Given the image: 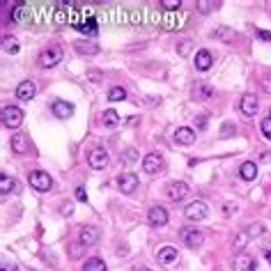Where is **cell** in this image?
Returning a JSON list of instances; mask_svg holds the SVG:
<instances>
[{
  "label": "cell",
  "mask_w": 271,
  "mask_h": 271,
  "mask_svg": "<svg viewBox=\"0 0 271 271\" xmlns=\"http://www.w3.org/2000/svg\"><path fill=\"white\" fill-rule=\"evenodd\" d=\"M269 117H271V111H269Z\"/></svg>",
  "instance_id": "bcb514c9"
},
{
  "label": "cell",
  "mask_w": 271,
  "mask_h": 271,
  "mask_svg": "<svg viewBox=\"0 0 271 271\" xmlns=\"http://www.w3.org/2000/svg\"><path fill=\"white\" fill-rule=\"evenodd\" d=\"M189 49H191V44H189V41H184V44L179 46V53H186V51H189Z\"/></svg>",
  "instance_id": "ab89813d"
},
{
  "label": "cell",
  "mask_w": 271,
  "mask_h": 271,
  "mask_svg": "<svg viewBox=\"0 0 271 271\" xmlns=\"http://www.w3.org/2000/svg\"><path fill=\"white\" fill-rule=\"evenodd\" d=\"M37 87L32 80H23V83H19V87H16V97H19L21 101H30L32 97H35Z\"/></svg>",
  "instance_id": "7c38bea8"
},
{
  "label": "cell",
  "mask_w": 271,
  "mask_h": 271,
  "mask_svg": "<svg viewBox=\"0 0 271 271\" xmlns=\"http://www.w3.org/2000/svg\"><path fill=\"white\" fill-rule=\"evenodd\" d=\"M175 143H179V145H191V143H196V131L189 129V126H179V129L175 131Z\"/></svg>",
  "instance_id": "4fadbf2b"
},
{
  "label": "cell",
  "mask_w": 271,
  "mask_h": 271,
  "mask_svg": "<svg viewBox=\"0 0 271 271\" xmlns=\"http://www.w3.org/2000/svg\"><path fill=\"white\" fill-rule=\"evenodd\" d=\"M230 131H232V133H235V126H230V124H225V126H223V138H228V136H230Z\"/></svg>",
  "instance_id": "74e56055"
},
{
  "label": "cell",
  "mask_w": 271,
  "mask_h": 271,
  "mask_svg": "<svg viewBox=\"0 0 271 271\" xmlns=\"http://www.w3.org/2000/svg\"><path fill=\"white\" fill-rule=\"evenodd\" d=\"M214 7H216V3H209V0H202V3H200V12H202V14H207V12H211V10H214Z\"/></svg>",
  "instance_id": "e575fe53"
},
{
  "label": "cell",
  "mask_w": 271,
  "mask_h": 271,
  "mask_svg": "<svg viewBox=\"0 0 271 271\" xmlns=\"http://www.w3.org/2000/svg\"><path fill=\"white\" fill-rule=\"evenodd\" d=\"M83 271H106V264L99 257H90V260L83 264Z\"/></svg>",
  "instance_id": "603a6c76"
},
{
  "label": "cell",
  "mask_w": 271,
  "mask_h": 271,
  "mask_svg": "<svg viewBox=\"0 0 271 271\" xmlns=\"http://www.w3.org/2000/svg\"><path fill=\"white\" fill-rule=\"evenodd\" d=\"M246 232H248V237H257V235H262V232H264V225H262V223H253Z\"/></svg>",
  "instance_id": "d6a6232c"
},
{
  "label": "cell",
  "mask_w": 271,
  "mask_h": 271,
  "mask_svg": "<svg viewBox=\"0 0 271 271\" xmlns=\"http://www.w3.org/2000/svg\"><path fill=\"white\" fill-rule=\"evenodd\" d=\"M211 37H216V39H223V41H230L232 39V30H230V28H218V30L211 32Z\"/></svg>",
  "instance_id": "83f0119b"
},
{
  "label": "cell",
  "mask_w": 271,
  "mask_h": 271,
  "mask_svg": "<svg viewBox=\"0 0 271 271\" xmlns=\"http://www.w3.org/2000/svg\"><path fill=\"white\" fill-rule=\"evenodd\" d=\"M21 122H23V111L19 106H5L3 108V124L7 129H19Z\"/></svg>",
  "instance_id": "7a4b0ae2"
},
{
  "label": "cell",
  "mask_w": 271,
  "mask_h": 271,
  "mask_svg": "<svg viewBox=\"0 0 271 271\" xmlns=\"http://www.w3.org/2000/svg\"><path fill=\"white\" fill-rule=\"evenodd\" d=\"M211 95H214L211 85H205V83H196V85H193V99L205 101V99H209Z\"/></svg>",
  "instance_id": "44dd1931"
},
{
  "label": "cell",
  "mask_w": 271,
  "mask_h": 271,
  "mask_svg": "<svg viewBox=\"0 0 271 271\" xmlns=\"http://www.w3.org/2000/svg\"><path fill=\"white\" fill-rule=\"evenodd\" d=\"M12 152H16V154H25L28 152V138H25V133H14L12 136Z\"/></svg>",
  "instance_id": "e0dca14e"
},
{
  "label": "cell",
  "mask_w": 271,
  "mask_h": 271,
  "mask_svg": "<svg viewBox=\"0 0 271 271\" xmlns=\"http://www.w3.org/2000/svg\"><path fill=\"white\" fill-rule=\"evenodd\" d=\"M156 257H159L161 264H172V262H177V248H172V246L161 248Z\"/></svg>",
  "instance_id": "d6986e66"
},
{
  "label": "cell",
  "mask_w": 271,
  "mask_h": 271,
  "mask_svg": "<svg viewBox=\"0 0 271 271\" xmlns=\"http://www.w3.org/2000/svg\"><path fill=\"white\" fill-rule=\"evenodd\" d=\"M147 221L154 228H163L168 223V211L163 209V207H152L150 214H147Z\"/></svg>",
  "instance_id": "ba28073f"
},
{
  "label": "cell",
  "mask_w": 271,
  "mask_h": 271,
  "mask_svg": "<svg viewBox=\"0 0 271 271\" xmlns=\"http://www.w3.org/2000/svg\"><path fill=\"white\" fill-rule=\"evenodd\" d=\"M235 269L237 271H255V260L251 255H239L235 260Z\"/></svg>",
  "instance_id": "ffe728a7"
},
{
  "label": "cell",
  "mask_w": 271,
  "mask_h": 271,
  "mask_svg": "<svg viewBox=\"0 0 271 271\" xmlns=\"http://www.w3.org/2000/svg\"><path fill=\"white\" fill-rule=\"evenodd\" d=\"M184 214H186L189 221H202V218L207 216V205L202 200H193L191 205H186Z\"/></svg>",
  "instance_id": "5b68a950"
},
{
  "label": "cell",
  "mask_w": 271,
  "mask_h": 271,
  "mask_svg": "<svg viewBox=\"0 0 271 271\" xmlns=\"http://www.w3.org/2000/svg\"><path fill=\"white\" fill-rule=\"evenodd\" d=\"M87 163H90L92 170H104V168L108 166V154H106V150H101V147L92 150L90 156H87Z\"/></svg>",
  "instance_id": "8992f818"
},
{
  "label": "cell",
  "mask_w": 271,
  "mask_h": 271,
  "mask_svg": "<svg viewBox=\"0 0 271 271\" xmlns=\"http://www.w3.org/2000/svg\"><path fill=\"white\" fill-rule=\"evenodd\" d=\"M182 241H184L189 248H198V246H202L205 237H202L200 230H196V228L189 225V228H184V230H182Z\"/></svg>",
  "instance_id": "277c9868"
},
{
  "label": "cell",
  "mask_w": 271,
  "mask_h": 271,
  "mask_svg": "<svg viewBox=\"0 0 271 271\" xmlns=\"http://www.w3.org/2000/svg\"><path fill=\"white\" fill-rule=\"evenodd\" d=\"M239 111L244 113V115L253 117L257 113V97L255 95H244L239 101Z\"/></svg>",
  "instance_id": "30bf717a"
},
{
  "label": "cell",
  "mask_w": 271,
  "mask_h": 271,
  "mask_svg": "<svg viewBox=\"0 0 271 271\" xmlns=\"http://www.w3.org/2000/svg\"><path fill=\"white\" fill-rule=\"evenodd\" d=\"M117 184H120L122 193H133L136 189H138V177H136L133 172H122V175L117 177Z\"/></svg>",
  "instance_id": "52a82bcc"
},
{
  "label": "cell",
  "mask_w": 271,
  "mask_h": 271,
  "mask_svg": "<svg viewBox=\"0 0 271 271\" xmlns=\"http://www.w3.org/2000/svg\"><path fill=\"white\" fill-rule=\"evenodd\" d=\"M232 211H235V205H232V202H225V214H232Z\"/></svg>",
  "instance_id": "b9f144b4"
},
{
  "label": "cell",
  "mask_w": 271,
  "mask_h": 271,
  "mask_svg": "<svg viewBox=\"0 0 271 271\" xmlns=\"http://www.w3.org/2000/svg\"><path fill=\"white\" fill-rule=\"evenodd\" d=\"M78 239H80V244H83V246H92V244H97V241H99V230H97L95 225L80 228Z\"/></svg>",
  "instance_id": "8fae6325"
},
{
  "label": "cell",
  "mask_w": 271,
  "mask_h": 271,
  "mask_svg": "<svg viewBox=\"0 0 271 271\" xmlns=\"http://www.w3.org/2000/svg\"><path fill=\"white\" fill-rule=\"evenodd\" d=\"M239 175L241 179H246V182H253L257 177V166L253 163V161H246V163H241L239 168Z\"/></svg>",
  "instance_id": "ac0fdd59"
},
{
  "label": "cell",
  "mask_w": 271,
  "mask_h": 271,
  "mask_svg": "<svg viewBox=\"0 0 271 271\" xmlns=\"http://www.w3.org/2000/svg\"><path fill=\"white\" fill-rule=\"evenodd\" d=\"M257 37L264 41H271V32H266V30H257Z\"/></svg>",
  "instance_id": "8d00e7d4"
},
{
  "label": "cell",
  "mask_w": 271,
  "mask_h": 271,
  "mask_svg": "<svg viewBox=\"0 0 271 271\" xmlns=\"http://www.w3.org/2000/svg\"><path fill=\"white\" fill-rule=\"evenodd\" d=\"M74 28H76V30H80V32H85V35H95V32H97L95 19H87V21H80V23H74Z\"/></svg>",
  "instance_id": "7402d4cb"
},
{
  "label": "cell",
  "mask_w": 271,
  "mask_h": 271,
  "mask_svg": "<svg viewBox=\"0 0 271 271\" xmlns=\"http://www.w3.org/2000/svg\"><path fill=\"white\" fill-rule=\"evenodd\" d=\"M246 239H248V232H239L237 235V239H235V251H244V246H246Z\"/></svg>",
  "instance_id": "4dcf8cb0"
},
{
  "label": "cell",
  "mask_w": 271,
  "mask_h": 271,
  "mask_svg": "<svg viewBox=\"0 0 271 271\" xmlns=\"http://www.w3.org/2000/svg\"><path fill=\"white\" fill-rule=\"evenodd\" d=\"M264 260H266V262H269V264H271V251H264Z\"/></svg>",
  "instance_id": "ee69618b"
},
{
  "label": "cell",
  "mask_w": 271,
  "mask_h": 271,
  "mask_svg": "<svg viewBox=\"0 0 271 271\" xmlns=\"http://www.w3.org/2000/svg\"><path fill=\"white\" fill-rule=\"evenodd\" d=\"M76 200L87 202V191H85V186H78V189H76Z\"/></svg>",
  "instance_id": "836d02e7"
},
{
  "label": "cell",
  "mask_w": 271,
  "mask_h": 271,
  "mask_svg": "<svg viewBox=\"0 0 271 271\" xmlns=\"http://www.w3.org/2000/svg\"><path fill=\"white\" fill-rule=\"evenodd\" d=\"M101 120H104V126H117L120 124V115H117L115 111H104V117H101Z\"/></svg>",
  "instance_id": "d4e9b609"
},
{
  "label": "cell",
  "mask_w": 271,
  "mask_h": 271,
  "mask_svg": "<svg viewBox=\"0 0 271 271\" xmlns=\"http://www.w3.org/2000/svg\"><path fill=\"white\" fill-rule=\"evenodd\" d=\"M62 214H71V205H69V202H67V205H62Z\"/></svg>",
  "instance_id": "60d3db41"
},
{
  "label": "cell",
  "mask_w": 271,
  "mask_h": 271,
  "mask_svg": "<svg viewBox=\"0 0 271 271\" xmlns=\"http://www.w3.org/2000/svg\"><path fill=\"white\" fill-rule=\"evenodd\" d=\"M108 99L111 101H124L126 99L124 87H111V90H108Z\"/></svg>",
  "instance_id": "4316f807"
},
{
  "label": "cell",
  "mask_w": 271,
  "mask_h": 271,
  "mask_svg": "<svg viewBox=\"0 0 271 271\" xmlns=\"http://www.w3.org/2000/svg\"><path fill=\"white\" fill-rule=\"evenodd\" d=\"M60 60H62V49H58V46H51V49H46L39 53L41 69H51V67H56Z\"/></svg>",
  "instance_id": "3957f363"
},
{
  "label": "cell",
  "mask_w": 271,
  "mask_h": 271,
  "mask_svg": "<svg viewBox=\"0 0 271 271\" xmlns=\"http://www.w3.org/2000/svg\"><path fill=\"white\" fill-rule=\"evenodd\" d=\"M28 182H30V186L35 189V191H39V193L51 191V186H53V179H51V175H49V172H44V170L30 172V175H28Z\"/></svg>",
  "instance_id": "6da1fadb"
},
{
  "label": "cell",
  "mask_w": 271,
  "mask_h": 271,
  "mask_svg": "<svg viewBox=\"0 0 271 271\" xmlns=\"http://www.w3.org/2000/svg\"><path fill=\"white\" fill-rule=\"evenodd\" d=\"M161 168H163V159H161L159 154H154V152L143 159V170H145L147 175H154V172H159Z\"/></svg>",
  "instance_id": "9c48e42d"
},
{
  "label": "cell",
  "mask_w": 271,
  "mask_h": 271,
  "mask_svg": "<svg viewBox=\"0 0 271 271\" xmlns=\"http://www.w3.org/2000/svg\"><path fill=\"white\" fill-rule=\"evenodd\" d=\"M186 193H189V186L184 184V182H172L170 186H168V196H170V200H184Z\"/></svg>",
  "instance_id": "5bb4252c"
},
{
  "label": "cell",
  "mask_w": 271,
  "mask_h": 271,
  "mask_svg": "<svg viewBox=\"0 0 271 271\" xmlns=\"http://www.w3.org/2000/svg\"><path fill=\"white\" fill-rule=\"evenodd\" d=\"M260 129H262V133H264V138L271 141V117H264V120H262Z\"/></svg>",
  "instance_id": "1f68e13d"
},
{
  "label": "cell",
  "mask_w": 271,
  "mask_h": 271,
  "mask_svg": "<svg viewBox=\"0 0 271 271\" xmlns=\"http://www.w3.org/2000/svg\"><path fill=\"white\" fill-rule=\"evenodd\" d=\"M136 271H152V269H145V266H141V269H136Z\"/></svg>",
  "instance_id": "f6af8a7d"
},
{
  "label": "cell",
  "mask_w": 271,
  "mask_h": 271,
  "mask_svg": "<svg viewBox=\"0 0 271 271\" xmlns=\"http://www.w3.org/2000/svg\"><path fill=\"white\" fill-rule=\"evenodd\" d=\"M76 51H78V53H90V56H92V53H97L99 49H97L95 44H83V41H76Z\"/></svg>",
  "instance_id": "f1b7e54d"
},
{
  "label": "cell",
  "mask_w": 271,
  "mask_h": 271,
  "mask_svg": "<svg viewBox=\"0 0 271 271\" xmlns=\"http://www.w3.org/2000/svg\"><path fill=\"white\" fill-rule=\"evenodd\" d=\"M161 7L168 12H177L182 7V0H161Z\"/></svg>",
  "instance_id": "f546056e"
},
{
  "label": "cell",
  "mask_w": 271,
  "mask_h": 271,
  "mask_svg": "<svg viewBox=\"0 0 271 271\" xmlns=\"http://www.w3.org/2000/svg\"><path fill=\"white\" fill-rule=\"evenodd\" d=\"M262 87H264V90H271V78L264 80V83H262Z\"/></svg>",
  "instance_id": "7bdbcfd3"
},
{
  "label": "cell",
  "mask_w": 271,
  "mask_h": 271,
  "mask_svg": "<svg viewBox=\"0 0 271 271\" xmlns=\"http://www.w3.org/2000/svg\"><path fill=\"white\" fill-rule=\"evenodd\" d=\"M3 49H5V53H10V56L19 53V39H16V37H5V39H3Z\"/></svg>",
  "instance_id": "cb8c5ba5"
},
{
  "label": "cell",
  "mask_w": 271,
  "mask_h": 271,
  "mask_svg": "<svg viewBox=\"0 0 271 271\" xmlns=\"http://www.w3.org/2000/svg\"><path fill=\"white\" fill-rule=\"evenodd\" d=\"M3 271H19V266H16V262H3Z\"/></svg>",
  "instance_id": "d590c367"
},
{
  "label": "cell",
  "mask_w": 271,
  "mask_h": 271,
  "mask_svg": "<svg viewBox=\"0 0 271 271\" xmlns=\"http://www.w3.org/2000/svg\"><path fill=\"white\" fill-rule=\"evenodd\" d=\"M211 65H214V58H211V53L207 49H202V51H198L196 53V67L200 71H207V69H211Z\"/></svg>",
  "instance_id": "2e32d148"
},
{
  "label": "cell",
  "mask_w": 271,
  "mask_h": 271,
  "mask_svg": "<svg viewBox=\"0 0 271 271\" xmlns=\"http://www.w3.org/2000/svg\"><path fill=\"white\" fill-rule=\"evenodd\" d=\"M53 115L60 117V120H67V117L74 115V106L67 104V101H62V99H58L56 104H53Z\"/></svg>",
  "instance_id": "9a60e30c"
},
{
  "label": "cell",
  "mask_w": 271,
  "mask_h": 271,
  "mask_svg": "<svg viewBox=\"0 0 271 271\" xmlns=\"http://www.w3.org/2000/svg\"><path fill=\"white\" fill-rule=\"evenodd\" d=\"M90 80H95V83H99V80H101V74H99V71H90Z\"/></svg>",
  "instance_id": "f35d334b"
},
{
  "label": "cell",
  "mask_w": 271,
  "mask_h": 271,
  "mask_svg": "<svg viewBox=\"0 0 271 271\" xmlns=\"http://www.w3.org/2000/svg\"><path fill=\"white\" fill-rule=\"evenodd\" d=\"M0 191L3 193H10V191H16V182L12 179V177L3 175L0 177Z\"/></svg>",
  "instance_id": "484cf974"
}]
</instances>
